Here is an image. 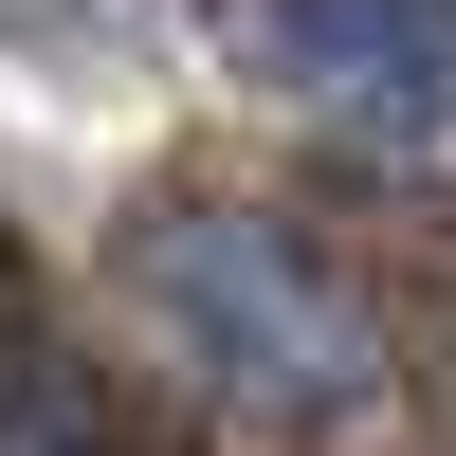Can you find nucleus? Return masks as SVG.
<instances>
[{
    "instance_id": "obj_3",
    "label": "nucleus",
    "mask_w": 456,
    "mask_h": 456,
    "mask_svg": "<svg viewBox=\"0 0 456 456\" xmlns=\"http://www.w3.org/2000/svg\"><path fill=\"white\" fill-rule=\"evenodd\" d=\"M0 19H73V0H0Z\"/></svg>"
},
{
    "instance_id": "obj_2",
    "label": "nucleus",
    "mask_w": 456,
    "mask_h": 456,
    "mask_svg": "<svg viewBox=\"0 0 456 456\" xmlns=\"http://www.w3.org/2000/svg\"><path fill=\"white\" fill-rule=\"evenodd\" d=\"M219 55L329 128H456V0H219Z\"/></svg>"
},
{
    "instance_id": "obj_1",
    "label": "nucleus",
    "mask_w": 456,
    "mask_h": 456,
    "mask_svg": "<svg viewBox=\"0 0 456 456\" xmlns=\"http://www.w3.org/2000/svg\"><path fill=\"white\" fill-rule=\"evenodd\" d=\"M128 311L165 329L219 402H256V420H347V402L384 384L365 292L329 274L292 219H256V201H183V219H146V238H128Z\"/></svg>"
}]
</instances>
